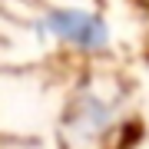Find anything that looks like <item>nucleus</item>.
I'll return each instance as SVG.
<instances>
[{
  "label": "nucleus",
  "instance_id": "f257e3e1",
  "mask_svg": "<svg viewBox=\"0 0 149 149\" xmlns=\"http://www.w3.org/2000/svg\"><path fill=\"white\" fill-rule=\"evenodd\" d=\"M40 27L63 47L76 50V53H90V56L103 53L113 37L109 23L103 17H96L93 10H83V7H50L43 13Z\"/></svg>",
  "mask_w": 149,
  "mask_h": 149
},
{
  "label": "nucleus",
  "instance_id": "f03ea898",
  "mask_svg": "<svg viewBox=\"0 0 149 149\" xmlns=\"http://www.w3.org/2000/svg\"><path fill=\"white\" fill-rule=\"evenodd\" d=\"M66 119H70V136L73 139L93 143V139H100L113 126V103L103 100L100 93H83L80 100L70 106Z\"/></svg>",
  "mask_w": 149,
  "mask_h": 149
}]
</instances>
